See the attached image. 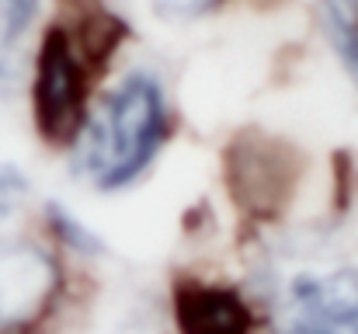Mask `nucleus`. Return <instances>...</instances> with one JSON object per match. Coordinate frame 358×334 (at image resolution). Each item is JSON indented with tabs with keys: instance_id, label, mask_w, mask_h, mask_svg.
Instances as JSON below:
<instances>
[{
	"instance_id": "nucleus-4",
	"label": "nucleus",
	"mask_w": 358,
	"mask_h": 334,
	"mask_svg": "<svg viewBox=\"0 0 358 334\" xmlns=\"http://www.w3.org/2000/svg\"><path fill=\"white\" fill-rule=\"evenodd\" d=\"M91 70L70 46L59 25H49L31 77V118L42 143L70 150L87 122V98H91Z\"/></svg>"
},
{
	"instance_id": "nucleus-10",
	"label": "nucleus",
	"mask_w": 358,
	"mask_h": 334,
	"mask_svg": "<svg viewBox=\"0 0 358 334\" xmlns=\"http://www.w3.org/2000/svg\"><path fill=\"white\" fill-rule=\"evenodd\" d=\"M38 4L42 0H0V63L10 60L14 46L31 28V21L38 14Z\"/></svg>"
},
{
	"instance_id": "nucleus-11",
	"label": "nucleus",
	"mask_w": 358,
	"mask_h": 334,
	"mask_svg": "<svg viewBox=\"0 0 358 334\" xmlns=\"http://www.w3.org/2000/svg\"><path fill=\"white\" fill-rule=\"evenodd\" d=\"M28 199V178L14 164H0V223Z\"/></svg>"
},
{
	"instance_id": "nucleus-6",
	"label": "nucleus",
	"mask_w": 358,
	"mask_h": 334,
	"mask_svg": "<svg viewBox=\"0 0 358 334\" xmlns=\"http://www.w3.org/2000/svg\"><path fill=\"white\" fill-rule=\"evenodd\" d=\"M171 321L178 334H257L261 317L240 286L178 275L171 286Z\"/></svg>"
},
{
	"instance_id": "nucleus-5",
	"label": "nucleus",
	"mask_w": 358,
	"mask_h": 334,
	"mask_svg": "<svg viewBox=\"0 0 358 334\" xmlns=\"http://www.w3.org/2000/svg\"><path fill=\"white\" fill-rule=\"evenodd\" d=\"M66 293L59 254L38 240H0V334H38Z\"/></svg>"
},
{
	"instance_id": "nucleus-1",
	"label": "nucleus",
	"mask_w": 358,
	"mask_h": 334,
	"mask_svg": "<svg viewBox=\"0 0 358 334\" xmlns=\"http://www.w3.org/2000/svg\"><path fill=\"white\" fill-rule=\"evenodd\" d=\"M171 136V105L160 81L146 70L125 74L87 111L77 136L73 171L101 195L132 188L160 157Z\"/></svg>"
},
{
	"instance_id": "nucleus-3",
	"label": "nucleus",
	"mask_w": 358,
	"mask_h": 334,
	"mask_svg": "<svg viewBox=\"0 0 358 334\" xmlns=\"http://www.w3.org/2000/svg\"><path fill=\"white\" fill-rule=\"evenodd\" d=\"M268 334H358V265L299 268L271 286Z\"/></svg>"
},
{
	"instance_id": "nucleus-8",
	"label": "nucleus",
	"mask_w": 358,
	"mask_h": 334,
	"mask_svg": "<svg viewBox=\"0 0 358 334\" xmlns=\"http://www.w3.org/2000/svg\"><path fill=\"white\" fill-rule=\"evenodd\" d=\"M42 216H45L49 237H52L63 251H70V254H77V258H101V254H108V244L80 220V216H73L63 202H45Z\"/></svg>"
},
{
	"instance_id": "nucleus-12",
	"label": "nucleus",
	"mask_w": 358,
	"mask_h": 334,
	"mask_svg": "<svg viewBox=\"0 0 358 334\" xmlns=\"http://www.w3.org/2000/svg\"><path fill=\"white\" fill-rule=\"evenodd\" d=\"M220 4H227V0H153V11L171 21H188V18H202V14L216 11Z\"/></svg>"
},
{
	"instance_id": "nucleus-7",
	"label": "nucleus",
	"mask_w": 358,
	"mask_h": 334,
	"mask_svg": "<svg viewBox=\"0 0 358 334\" xmlns=\"http://www.w3.org/2000/svg\"><path fill=\"white\" fill-rule=\"evenodd\" d=\"M59 7H63V18L56 25L66 32L70 46L87 63V70L101 74L129 35L125 21L105 0H63Z\"/></svg>"
},
{
	"instance_id": "nucleus-2",
	"label": "nucleus",
	"mask_w": 358,
	"mask_h": 334,
	"mask_svg": "<svg viewBox=\"0 0 358 334\" xmlns=\"http://www.w3.org/2000/svg\"><path fill=\"white\" fill-rule=\"evenodd\" d=\"M303 157L282 136L243 129L223 150V185L240 216L254 223L282 220L296 199Z\"/></svg>"
},
{
	"instance_id": "nucleus-9",
	"label": "nucleus",
	"mask_w": 358,
	"mask_h": 334,
	"mask_svg": "<svg viewBox=\"0 0 358 334\" xmlns=\"http://www.w3.org/2000/svg\"><path fill=\"white\" fill-rule=\"evenodd\" d=\"M324 25L338 60L358 84V0H324Z\"/></svg>"
}]
</instances>
